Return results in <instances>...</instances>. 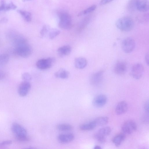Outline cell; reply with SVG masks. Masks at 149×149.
<instances>
[{
  "label": "cell",
  "mask_w": 149,
  "mask_h": 149,
  "mask_svg": "<svg viewBox=\"0 0 149 149\" xmlns=\"http://www.w3.org/2000/svg\"><path fill=\"white\" fill-rule=\"evenodd\" d=\"M137 129V126L136 123L132 120L125 121L122 126V130L125 134H131L136 131Z\"/></svg>",
  "instance_id": "obj_8"
},
{
  "label": "cell",
  "mask_w": 149,
  "mask_h": 149,
  "mask_svg": "<svg viewBox=\"0 0 149 149\" xmlns=\"http://www.w3.org/2000/svg\"><path fill=\"white\" fill-rule=\"evenodd\" d=\"M12 130L16 139L20 141H26L29 140L26 130L19 124L14 123L12 126Z\"/></svg>",
  "instance_id": "obj_2"
},
{
  "label": "cell",
  "mask_w": 149,
  "mask_h": 149,
  "mask_svg": "<svg viewBox=\"0 0 149 149\" xmlns=\"http://www.w3.org/2000/svg\"><path fill=\"white\" fill-rule=\"evenodd\" d=\"M104 74L103 71L101 70L96 72L91 75L90 78V82L93 85H97L102 81Z\"/></svg>",
  "instance_id": "obj_10"
},
{
  "label": "cell",
  "mask_w": 149,
  "mask_h": 149,
  "mask_svg": "<svg viewBox=\"0 0 149 149\" xmlns=\"http://www.w3.org/2000/svg\"><path fill=\"white\" fill-rule=\"evenodd\" d=\"M144 71V68L143 65L136 63L132 66L130 74L134 79H139L142 77Z\"/></svg>",
  "instance_id": "obj_6"
},
{
  "label": "cell",
  "mask_w": 149,
  "mask_h": 149,
  "mask_svg": "<svg viewBox=\"0 0 149 149\" xmlns=\"http://www.w3.org/2000/svg\"><path fill=\"white\" fill-rule=\"evenodd\" d=\"M126 138L125 134L120 133L116 135L112 139V141L116 147L119 146Z\"/></svg>",
  "instance_id": "obj_17"
},
{
  "label": "cell",
  "mask_w": 149,
  "mask_h": 149,
  "mask_svg": "<svg viewBox=\"0 0 149 149\" xmlns=\"http://www.w3.org/2000/svg\"><path fill=\"white\" fill-rule=\"evenodd\" d=\"M87 64V61L84 58L79 57L75 59V66L77 68L83 69L86 66Z\"/></svg>",
  "instance_id": "obj_16"
},
{
  "label": "cell",
  "mask_w": 149,
  "mask_h": 149,
  "mask_svg": "<svg viewBox=\"0 0 149 149\" xmlns=\"http://www.w3.org/2000/svg\"><path fill=\"white\" fill-rule=\"evenodd\" d=\"M138 0H130L127 3V8L130 12H133L136 9L137 3Z\"/></svg>",
  "instance_id": "obj_24"
},
{
  "label": "cell",
  "mask_w": 149,
  "mask_h": 149,
  "mask_svg": "<svg viewBox=\"0 0 149 149\" xmlns=\"http://www.w3.org/2000/svg\"><path fill=\"white\" fill-rule=\"evenodd\" d=\"M107 100V97L105 95H99L93 99L92 102L93 104L96 107H102L106 104Z\"/></svg>",
  "instance_id": "obj_12"
},
{
  "label": "cell",
  "mask_w": 149,
  "mask_h": 149,
  "mask_svg": "<svg viewBox=\"0 0 149 149\" xmlns=\"http://www.w3.org/2000/svg\"><path fill=\"white\" fill-rule=\"evenodd\" d=\"M96 126L93 121L88 123L81 125L79 126V129L84 131L90 130L94 129Z\"/></svg>",
  "instance_id": "obj_22"
},
{
  "label": "cell",
  "mask_w": 149,
  "mask_h": 149,
  "mask_svg": "<svg viewBox=\"0 0 149 149\" xmlns=\"http://www.w3.org/2000/svg\"><path fill=\"white\" fill-rule=\"evenodd\" d=\"M9 59V56L7 54H0V67L6 64L8 62Z\"/></svg>",
  "instance_id": "obj_27"
},
{
  "label": "cell",
  "mask_w": 149,
  "mask_h": 149,
  "mask_svg": "<svg viewBox=\"0 0 149 149\" xmlns=\"http://www.w3.org/2000/svg\"><path fill=\"white\" fill-rule=\"evenodd\" d=\"M127 69V65L123 61H117L115 65L114 70L115 73L118 75H123L125 73Z\"/></svg>",
  "instance_id": "obj_9"
},
{
  "label": "cell",
  "mask_w": 149,
  "mask_h": 149,
  "mask_svg": "<svg viewBox=\"0 0 149 149\" xmlns=\"http://www.w3.org/2000/svg\"><path fill=\"white\" fill-rule=\"evenodd\" d=\"M58 26L63 29H69L72 26V19L70 15L68 13L63 12L59 15Z\"/></svg>",
  "instance_id": "obj_4"
},
{
  "label": "cell",
  "mask_w": 149,
  "mask_h": 149,
  "mask_svg": "<svg viewBox=\"0 0 149 149\" xmlns=\"http://www.w3.org/2000/svg\"><path fill=\"white\" fill-rule=\"evenodd\" d=\"M49 30V27L46 25L43 26L42 28L40 31V34L42 37L45 36L47 34Z\"/></svg>",
  "instance_id": "obj_32"
},
{
  "label": "cell",
  "mask_w": 149,
  "mask_h": 149,
  "mask_svg": "<svg viewBox=\"0 0 149 149\" xmlns=\"http://www.w3.org/2000/svg\"><path fill=\"white\" fill-rule=\"evenodd\" d=\"M55 59L53 58L49 57L46 58H42L38 60L36 63L37 67L42 70L50 68L54 62Z\"/></svg>",
  "instance_id": "obj_7"
},
{
  "label": "cell",
  "mask_w": 149,
  "mask_h": 149,
  "mask_svg": "<svg viewBox=\"0 0 149 149\" xmlns=\"http://www.w3.org/2000/svg\"><path fill=\"white\" fill-rule=\"evenodd\" d=\"M108 121V118L105 116L97 117L93 120L96 126L105 125L107 123Z\"/></svg>",
  "instance_id": "obj_21"
},
{
  "label": "cell",
  "mask_w": 149,
  "mask_h": 149,
  "mask_svg": "<svg viewBox=\"0 0 149 149\" xmlns=\"http://www.w3.org/2000/svg\"><path fill=\"white\" fill-rule=\"evenodd\" d=\"M135 47V42L133 39L127 37L122 41L121 47L123 51L126 53L131 52L134 49Z\"/></svg>",
  "instance_id": "obj_5"
},
{
  "label": "cell",
  "mask_w": 149,
  "mask_h": 149,
  "mask_svg": "<svg viewBox=\"0 0 149 149\" xmlns=\"http://www.w3.org/2000/svg\"><path fill=\"white\" fill-rule=\"evenodd\" d=\"M5 73L3 71L0 70V79H4L5 77Z\"/></svg>",
  "instance_id": "obj_36"
},
{
  "label": "cell",
  "mask_w": 149,
  "mask_h": 149,
  "mask_svg": "<svg viewBox=\"0 0 149 149\" xmlns=\"http://www.w3.org/2000/svg\"><path fill=\"white\" fill-rule=\"evenodd\" d=\"M149 16L148 13L142 14L137 17L136 19L140 23H146L149 21Z\"/></svg>",
  "instance_id": "obj_25"
},
{
  "label": "cell",
  "mask_w": 149,
  "mask_h": 149,
  "mask_svg": "<svg viewBox=\"0 0 149 149\" xmlns=\"http://www.w3.org/2000/svg\"><path fill=\"white\" fill-rule=\"evenodd\" d=\"M96 5H93L80 12L78 14V16H81L83 15H86L91 13L94 11L96 9Z\"/></svg>",
  "instance_id": "obj_29"
},
{
  "label": "cell",
  "mask_w": 149,
  "mask_h": 149,
  "mask_svg": "<svg viewBox=\"0 0 149 149\" xmlns=\"http://www.w3.org/2000/svg\"><path fill=\"white\" fill-rule=\"evenodd\" d=\"M31 88L30 83L27 81H24L19 84L18 88V92L22 97L26 96Z\"/></svg>",
  "instance_id": "obj_11"
},
{
  "label": "cell",
  "mask_w": 149,
  "mask_h": 149,
  "mask_svg": "<svg viewBox=\"0 0 149 149\" xmlns=\"http://www.w3.org/2000/svg\"><path fill=\"white\" fill-rule=\"evenodd\" d=\"M69 72L66 70L61 69L59 70L55 73L56 77L61 79H66L69 76Z\"/></svg>",
  "instance_id": "obj_20"
},
{
  "label": "cell",
  "mask_w": 149,
  "mask_h": 149,
  "mask_svg": "<svg viewBox=\"0 0 149 149\" xmlns=\"http://www.w3.org/2000/svg\"><path fill=\"white\" fill-rule=\"evenodd\" d=\"M18 12L26 21L30 22L31 21V15L30 12L22 10H19Z\"/></svg>",
  "instance_id": "obj_23"
},
{
  "label": "cell",
  "mask_w": 149,
  "mask_h": 149,
  "mask_svg": "<svg viewBox=\"0 0 149 149\" xmlns=\"http://www.w3.org/2000/svg\"><path fill=\"white\" fill-rule=\"evenodd\" d=\"M116 27L120 30L128 31L132 29L134 23L132 19L128 17H124L119 18L116 23Z\"/></svg>",
  "instance_id": "obj_1"
},
{
  "label": "cell",
  "mask_w": 149,
  "mask_h": 149,
  "mask_svg": "<svg viewBox=\"0 0 149 149\" xmlns=\"http://www.w3.org/2000/svg\"><path fill=\"white\" fill-rule=\"evenodd\" d=\"M74 138V135L71 133L60 134L58 137L59 141L63 143L70 142L73 140Z\"/></svg>",
  "instance_id": "obj_15"
},
{
  "label": "cell",
  "mask_w": 149,
  "mask_h": 149,
  "mask_svg": "<svg viewBox=\"0 0 149 149\" xmlns=\"http://www.w3.org/2000/svg\"><path fill=\"white\" fill-rule=\"evenodd\" d=\"M32 52V49L27 42L15 46L14 53L17 56L23 58L29 56Z\"/></svg>",
  "instance_id": "obj_3"
},
{
  "label": "cell",
  "mask_w": 149,
  "mask_h": 149,
  "mask_svg": "<svg viewBox=\"0 0 149 149\" xmlns=\"http://www.w3.org/2000/svg\"><path fill=\"white\" fill-rule=\"evenodd\" d=\"M145 60L146 63L148 65L149 64V54H147L145 56Z\"/></svg>",
  "instance_id": "obj_38"
},
{
  "label": "cell",
  "mask_w": 149,
  "mask_h": 149,
  "mask_svg": "<svg viewBox=\"0 0 149 149\" xmlns=\"http://www.w3.org/2000/svg\"><path fill=\"white\" fill-rule=\"evenodd\" d=\"M144 108L146 111L148 113L149 111V103L148 101H147L144 105Z\"/></svg>",
  "instance_id": "obj_37"
},
{
  "label": "cell",
  "mask_w": 149,
  "mask_h": 149,
  "mask_svg": "<svg viewBox=\"0 0 149 149\" xmlns=\"http://www.w3.org/2000/svg\"><path fill=\"white\" fill-rule=\"evenodd\" d=\"M60 33V31L57 29H52L49 32V36L50 39H52L58 36Z\"/></svg>",
  "instance_id": "obj_30"
},
{
  "label": "cell",
  "mask_w": 149,
  "mask_h": 149,
  "mask_svg": "<svg viewBox=\"0 0 149 149\" xmlns=\"http://www.w3.org/2000/svg\"><path fill=\"white\" fill-rule=\"evenodd\" d=\"M128 105L126 102L124 101L120 102L115 108V112L118 115L123 114L125 113L127 109Z\"/></svg>",
  "instance_id": "obj_13"
},
{
  "label": "cell",
  "mask_w": 149,
  "mask_h": 149,
  "mask_svg": "<svg viewBox=\"0 0 149 149\" xmlns=\"http://www.w3.org/2000/svg\"><path fill=\"white\" fill-rule=\"evenodd\" d=\"M22 78L25 81H28L31 79V77L29 73L28 72H25L23 73L22 75Z\"/></svg>",
  "instance_id": "obj_33"
},
{
  "label": "cell",
  "mask_w": 149,
  "mask_h": 149,
  "mask_svg": "<svg viewBox=\"0 0 149 149\" xmlns=\"http://www.w3.org/2000/svg\"><path fill=\"white\" fill-rule=\"evenodd\" d=\"M94 149H101L102 148L101 147L98 145L95 146L94 148Z\"/></svg>",
  "instance_id": "obj_39"
},
{
  "label": "cell",
  "mask_w": 149,
  "mask_h": 149,
  "mask_svg": "<svg viewBox=\"0 0 149 149\" xmlns=\"http://www.w3.org/2000/svg\"><path fill=\"white\" fill-rule=\"evenodd\" d=\"M12 143V141L10 140H6L2 141L0 143L1 146H3L10 145Z\"/></svg>",
  "instance_id": "obj_34"
},
{
  "label": "cell",
  "mask_w": 149,
  "mask_h": 149,
  "mask_svg": "<svg viewBox=\"0 0 149 149\" xmlns=\"http://www.w3.org/2000/svg\"><path fill=\"white\" fill-rule=\"evenodd\" d=\"M71 51V48L69 45H64L59 47L57 50L58 55L61 56H64L69 55Z\"/></svg>",
  "instance_id": "obj_18"
},
{
  "label": "cell",
  "mask_w": 149,
  "mask_h": 149,
  "mask_svg": "<svg viewBox=\"0 0 149 149\" xmlns=\"http://www.w3.org/2000/svg\"><path fill=\"white\" fill-rule=\"evenodd\" d=\"M17 8L16 6L12 3L6 4L4 1H2L0 5V12L2 11H8L14 10Z\"/></svg>",
  "instance_id": "obj_19"
},
{
  "label": "cell",
  "mask_w": 149,
  "mask_h": 149,
  "mask_svg": "<svg viewBox=\"0 0 149 149\" xmlns=\"http://www.w3.org/2000/svg\"><path fill=\"white\" fill-rule=\"evenodd\" d=\"M95 137L96 140L100 143H104L106 141L105 136L98 133L95 135Z\"/></svg>",
  "instance_id": "obj_31"
},
{
  "label": "cell",
  "mask_w": 149,
  "mask_h": 149,
  "mask_svg": "<svg viewBox=\"0 0 149 149\" xmlns=\"http://www.w3.org/2000/svg\"><path fill=\"white\" fill-rule=\"evenodd\" d=\"M113 0H101L100 2V4L101 6H103L106 5Z\"/></svg>",
  "instance_id": "obj_35"
},
{
  "label": "cell",
  "mask_w": 149,
  "mask_h": 149,
  "mask_svg": "<svg viewBox=\"0 0 149 149\" xmlns=\"http://www.w3.org/2000/svg\"><path fill=\"white\" fill-rule=\"evenodd\" d=\"M56 129L61 131H68L71 130L73 128L72 126L67 124H60L56 126Z\"/></svg>",
  "instance_id": "obj_26"
},
{
  "label": "cell",
  "mask_w": 149,
  "mask_h": 149,
  "mask_svg": "<svg viewBox=\"0 0 149 149\" xmlns=\"http://www.w3.org/2000/svg\"><path fill=\"white\" fill-rule=\"evenodd\" d=\"M111 129L109 127H106L100 129L98 132V133L105 136L109 135L111 133Z\"/></svg>",
  "instance_id": "obj_28"
},
{
  "label": "cell",
  "mask_w": 149,
  "mask_h": 149,
  "mask_svg": "<svg viewBox=\"0 0 149 149\" xmlns=\"http://www.w3.org/2000/svg\"><path fill=\"white\" fill-rule=\"evenodd\" d=\"M149 8V3L148 0H138L136 9L139 11L144 12L148 11Z\"/></svg>",
  "instance_id": "obj_14"
}]
</instances>
